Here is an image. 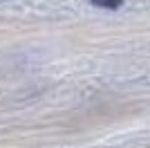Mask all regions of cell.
I'll use <instances>...</instances> for the list:
<instances>
[{"label": "cell", "mask_w": 150, "mask_h": 148, "mask_svg": "<svg viewBox=\"0 0 150 148\" xmlns=\"http://www.w3.org/2000/svg\"><path fill=\"white\" fill-rule=\"evenodd\" d=\"M90 2L96 7H103V9H119L123 0H90Z\"/></svg>", "instance_id": "cell-1"}]
</instances>
